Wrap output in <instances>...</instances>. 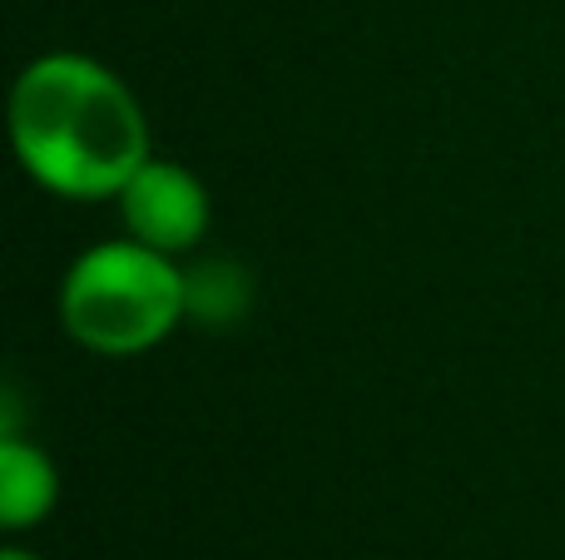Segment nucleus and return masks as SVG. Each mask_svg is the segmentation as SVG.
Wrapping results in <instances>:
<instances>
[{
	"mask_svg": "<svg viewBox=\"0 0 565 560\" xmlns=\"http://www.w3.org/2000/svg\"><path fill=\"white\" fill-rule=\"evenodd\" d=\"M10 144L45 194L99 204L154 154L149 115L125 75L79 50H45L10 85Z\"/></svg>",
	"mask_w": 565,
	"mask_h": 560,
	"instance_id": "1",
	"label": "nucleus"
},
{
	"mask_svg": "<svg viewBox=\"0 0 565 560\" xmlns=\"http://www.w3.org/2000/svg\"><path fill=\"white\" fill-rule=\"evenodd\" d=\"M60 333L95 357H139L189 313V278L174 254L139 238H99L60 278Z\"/></svg>",
	"mask_w": 565,
	"mask_h": 560,
	"instance_id": "2",
	"label": "nucleus"
},
{
	"mask_svg": "<svg viewBox=\"0 0 565 560\" xmlns=\"http://www.w3.org/2000/svg\"><path fill=\"white\" fill-rule=\"evenodd\" d=\"M115 204H119V224H125L129 238L159 248V254H174V258L184 248H194L209 234V218H214L209 189L199 184L194 169L174 164V159H159V154H149L135 169V179L115 194Z\"/></svg>",
	"mask_w": 565,
	"mask_h": 560,
	"instance_id": "3",
	"label": "nucleus"
},
{
	"mask_svg": "<svg viewBox=\"0 0 565 560\" xmlns=\"http://www.w3.org/2000/svg\"><path fill=\"white\" fill-rule=\"evenodd\" d=\"M60 506V466L50 462V452L30 437H20L15 427H6L0 437V526L6 536H25L35 526H45Z\"/></svg>",
	"mask_w": 565,
	"mask_h": 560,
	"instance_id": "4",
	"label": "nucleus"
},
{
	"mask_svg": "<svg viewBox=\"0 0 565 560\" xmlns=\"http://www.w3.org/2000/svg\"><path fill=\"white\" fill-rule=\"evenodd\" d=\"M0 560H40V556H35V551H25V546H15V541H10L6 551H0Z\"/></svg>",
	"mask_w": 565,
	"mask_h": 560,
	"instance_id": "5",
	"label": "nucleus"
}]
</instances>
